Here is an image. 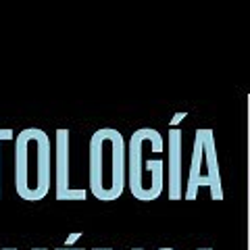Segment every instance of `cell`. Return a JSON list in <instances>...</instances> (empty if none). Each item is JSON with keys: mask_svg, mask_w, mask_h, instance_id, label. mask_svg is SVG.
Masks as SVG:
<instances>
[{"mask_svg": "<svg viewBox=\"0 0 250 250\" xmlns=\"http://www.w3.org/2000/svg\"><path fill=\"white\" fill-rule=\"evenodd\" d=\"M88 179L94 198L111 202L121 198L127 186V142L119 129L103 127L90 138Z\"/></svg>", "mask_w": 250, "mask_h": 250, "instance_id": "obj_1", "label": "cell"}, {"mask_svg": "<svg viewBox=\"0 0 250 250\" xmlns=\"http://www.w3.org/2000/svg\"><path fill=\"white\" fill-rule=\"evenodd\" d=\"M165 140L152 127H140L127 142V186L136 200H156L165 190Z\"/></svg>", "mask_w": 250, "mask_h": 250, "instance_id": "obj_2", "label": "cell"}, {"mask_svg": "<svg viewBox=\"0 0 250 250\" xmlns=\"http://www.w3.org/2000/svg\"><path fill=\"white\" fill-rule=\"evenodd\" d=\"M50 138L40 127H27L15 142V188L23 200L36 202L50 192Z\"/></svg>", "mask_w": 250, "mask_h": 250, "instance_id": "obj_3", "label": "cell"}, {"mask_svg": "<svg viewBox=\"0 0 250 250\" xmlns=\"http://www.w3.org/2000/svg\"><path fill=\"white\" fill-rule=\"evenodd\" d=\"M69 129H57V148H54V192L57 200H85L88 192L69 186Z\"/></svg>", "mask_w": 250, "mask_h": 250, "instance_id": "obj_4", "label": "cell"}, {"mask_svg": "<svg viewBox=\"0 0 250 250\" xmlns=\"http://www.w3.org/2000/svg\"><path fill=\"white\" fill-rule=\"evenodd\" d=\"M167 196L184 198V131L179 127L167 131Z\"/></svg>", "mask_w": 250, "mask_h": 250, "instance_id": "obj_5", "label": "cell"}, {"mask_svg": "<svg viewBox=\"0 0 250 250\" xmlns=\"http://www.w3.org/2000/svg\"><path fill=\"white\" fill-rule=\"evenodd\" d=\"M202 165H207L205 186L210 188V198L223 200V186L221 173H219V159H217V142L213 129L202 127Z\"/></svg>", "mask_w": 250, "mask_h": 250, "instance_id": "obj_6", "label": "cell"}, {"mask_svg": "<svg viewBox=\"0 0 250 250\" xmlns=\"http://www.w3.org/2000/svg\"><path fill=\"white\" fill-rule=\"evenodd\" d=\"M200 188H202V129H196V136H194V150H192V165H190V175H188L184 198L196 200Z\"/></svg>", "mask_w": 250, "mask_h": 250, "instance_id": "obj_7", "label": "cell"}, {"mask_svg": "<svg viewBox=\"0 0 250 250\" xmlns=\"http://www.w3.org/2000/svg\"><path fill=\"white\" fill-rule=\"evenodd\" d=\"M13 138V129H0V142L2 140H11Z\"/></svg>", "mask_w": 250, "mask_h": 250, "instance_id": "obj_8", "label": "cell"}, {"mask_svg": "<svg viewBox=\"0 0 250 250\" xmlns=\"http://www.w3.org/2000/svg\"><path fill=\"white\" fill-rule=\"evenodd\" d=\"M182 119H186V113H177V115L173 117V121H171V125H173V127H175V125H177L179 121H182Z\"/></svg>", "mask_w": 250, "mask_h": 250, "instance_id": "obj_9", "label": "cell"}, {"mask_svg": "<svg viewBox=\"0 0 250 250\" xmlns=\"http://www.w3.org/2000/svg\"><path fill=\"white\" fill-rule=\"evenodd\" d=\"M80 236H82V233H73V236H69V238H67V248H71V244H73V242L80 238Z\"/></svg>", "mask_w": 250, "mask_h": 250, "instance_id": "obj_10", "label": "cell"}, {"mask_svg": "<svg viewBox=\"0 0 250 250\" xmlns=\"http://www.w3.org/2000/svg\"><path fill=\"white\" fill-rule=\"evenodd\" d=\"M57 250H83V248H67L65 246V248H57Z\"/></svg>", "mask_w": 250, "mask_h": 250, "instance_id": "obj_11", "label": "cell"}, {"mask_svg": "<svg viewBox=\"0 0 250 250\" xmlns=\"http://www.w3.org/2000/svg\"><path fill=\"white\" fill-rule=\"evenodd\" d=\"M92 250H115V248H92Z\"/></svg>", "mask_w": 250, "mask_h": 250, "instance_id": "obj_12", "label": "cell"}, {"mask_svg": "<svg viewBox=\"0 0 250 250\" xmlns=\"http://www.w3.org/2000/svg\"><path fill=\"white\" fill-rule=\"evenodd\" d=\"M156 250H173V248H156Z\"/></svg>", "mask_w": 250, "mask_h": 250, "instance_id": "obj_13", "label": "cell"}, {"mask_svg": "<svg viewBox=\"0 0 250 250\" xmlns=\"http://www.w3.org/2000/svg\"><path fill=\"white\" fill-rule=\"evenodd\" d=\"M34 250H46V248H34Z\"/></svg>", "mask_w": 250, "mask_h": 250, "instance_id": "obj_14", "label": "cell"}, {"mask_svg": "<svg viewBox=\"0 0 250 250\" xmlns=\"http://www.w3.org/2000/svg\"><path fill=\"white\" fill-rule=\"evenodd\" d=\"M198 250H210V248H198Z\"/></svg>", "mask_w": 250, "mask_h": 250, "instance_id": "obj_15", "label": "cell"}, {"mask_svg": "<svg viewBox=\"0 0 250 250\" xmlns=\"http://www.w3.org/2000/svg\"><path fill=\"white\" fill-rule=\"evenodd\" d=\"M134 250H144V248H134Z\"/></svg>", "mask_w": 250, "mask_h": 250, "instance_id": "obj_16", "label": "cell"}, {"mask_svg": "<svg viewBox=\"0 0 250 250\" xmlns=\"http://www.w3.org/2000/svg\"><path fill=\"white\" fill-rule=\"evenodd\" d=\"M9 250H15V248H9Z\"/></svg>", "mask_w": 250, "mask_h": 250, "instance_id": "obj_17", "label": "cell"}, {"mask_svg": "<svg viewBox=\"0 0 250 250\" xmlns=\"http://www.w3.org/2000/svg\"><path fill=\"white\" fill-rule=\"evenodd\" d=\"M4 250H9V248H4Z\"/></svg>", "mask_w": 250, "mask_h": 250, "instance_id": "obj_18", "label": "cell"}]
</instances>
